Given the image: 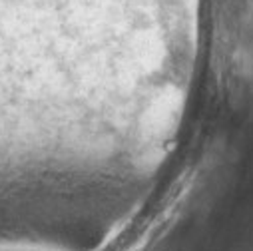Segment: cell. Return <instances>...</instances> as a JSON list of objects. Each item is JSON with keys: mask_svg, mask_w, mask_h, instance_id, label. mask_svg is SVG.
<instances>
[{"mask_svg": "<svg viewBox=\"0 0 253 251\" xmlns=\"http://www.w3.org/2000/svg\"><path fill=\"white\" fill-rule=\"evenodd\" d=\"M12 251H18V249H12Z\"/></svg>", "mask_w": 253, "mask_h": 251, "instance_id": "6da1fadb", "label": "cell"}]
</instances>
